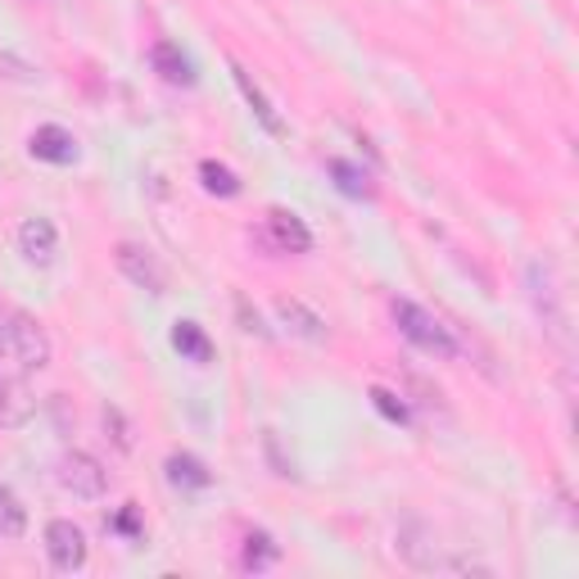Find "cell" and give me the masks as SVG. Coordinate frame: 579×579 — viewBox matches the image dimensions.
<instances>
[{
  "label": "cell",
  "instance_id": "obj_1",
  "mask_svg": "<svg viewBox=\"0 0 579 579\" xmlns=\"http://www.w3.org/2000/svg\"><path fill=\"white\" fill-rule=\"evenodd\" d=\"M0 358L14 362L19 371H41L51 367V335L41 330L36 317L0 304Z\"/></svg>",
  "mask_w": 579,
  "mask_h": 579
},
{
  "label": "cell",
  "instance_id": "obj_2",
  "mask_svg": "<svg viewBox=\"0 0 579 579\" xmlns=\"http://www.w3.org/2000/svg\"><path fill=\"white\" fill-rule=\"evenodd\" d=\"M390 313H394V326L403 330V340H412L417 349H425V354H434V358H457V354H462L453 326H444L434 313H425L421 304H412V299H394Z\"/></svg>",
  "mask_w": 579,
  "mask_h": 579
},
{
  "label": "cell",
  "instance_id": "obj_3",
  "mask_svg": "<svg viewBox=\"0 0 579 579\" xmlns=\"http://www.w3.org/2000/svg\"><path fill=\"white\" fill-rule=\"evenodd\" d=\"M525 285H529V304H535V313L544 317V326L561 340V335H566V308H561V290H557L552 267L535 259V263L525 267Z\"/></svg>",
  "mask_w": 579,
  "mask_h": 579
},
{
  "label": "cell",
  "instance_id": "obj_4",
  "mask_svg": "<svg viewBox=\"0 0 579 579\" xmlns=\"http://www.w3.org/2000/svg\"><path fill=\"white\" fill-rule=\"evenodd\" d=\"M114 263H118V272H123L131 285L150 290V295H164V290H168L164 263H159L150 250H145V245H136V240H123V245L114 250Z\"/></svg>",
  "mask_w": 579,
  "mask_h": 579
},
{
  "label": "cell",
  "instance_id": "obj_5",
  "mask_svg": "<svg viewBox=\"0 0 579 579\" xmlns=\"http://www.w3.org/2000/svg\"><path fill=\"white\" fill-rule=\"evenodd\" d=\"M60 485L73 498H101L109 489V471L101 466V457H91V453H69L60 462Z\"/></svg>",
  "mask_w": 579,
  "mask_h": 579
},
{
  "label": "cell",
  "instance_id": "obj_6",
  "mask_svg": "<svg viewBox=\"0 0 579 579\" xmlns=\"http://www.w3.org/2000/svg\"><path fill=\"white\" fill-rule=\"evenodd\" d=\"M86 535L73 525V520H51L45 525V557H51V566L55 570H82L86 566Z\"/></svg>",
  "mask_w": 579,
  "mask_h": 579
},
{
  "label": "cell",
  "instance_id": "obj_7",
  "mask_svg": "<svg viewBox=\"0 0 579 579\" xmlns=\"http://www.w3.org/2000/svg\"><path fill=\"white\" fill-rule=\"evenodd\" d=\"M28 150H32V159H41V164L69 168V164H77V136H73L69 127H60V123H45V127H36V131L28 136Z\"/></svg>",
  "mask_w": 579,
  "mask_h": 579
},
{
  "label": "cell",
  "instance_id": "obj_8",
  "mask_svg": "<svg viewBox=\"0 0 579 579\" xmlns=\"http://www.w3.org/2000/svg\"><path fill=\"white\" fill-rule=\"evenodd\" d=\"M19 254H23L28 263H36V267H51L55 254H60V231H55V222H51V218H28V222L19 227Z\"/></svg>",
  "mask_w": 579,
  "mask_h": 579
},
{
  "label": "cell",
  "instance_id": "obj_9",
  "mask_svg": "<svg viewBox=\"0 0 579 579\" xmlns=\"http://www.w3.org/2000/svg\"><path fill=\"white\" fill-rule=\"evenodd\" d=\"M267 231H272V245L281 254H308L313 250V231L304 227L299 213H290V209H272L267 213Z\"/></svg>",
  "mask_w": 579,
  "mask_h": 579
},
{
  "label": "cell",
  "instance_id": "obj_10",
  "mask_svg": "<svg viewBox=\"0 0 579 579\" xmlns=\"http://www.w3.org/2000/svg\"><path fill=\"white\" fill-rule=\"evenodd\" d=\"M150 64H155V73H159L164 82H172V86H196V64L181 55L177 41H155Z\"/></svg>",
  "mask_w": 579,
  "mask_h": 579
},
{
  "label": "cell",
  "instance_id": "obj_11",
  "mask_svg": "<svg viewBox=\"0 0 579 579\" xmlns=\"http://www.w3.org/2000/svg\"><path fill=\"white\" fill-rule=\"evenodd\" d=\"M276 317L299 335V340H308V345H326V322L313 313V308H304L299 299H276Z\"/></svg>",
  "mask_w": 579,
  "mask_h": 579
},
{
  "label": "cell",
  "instance_id": "obj_12",
  "mask_svg": "<svg viewBox=\"0 0 579 579\" xmlns=\"http://www.w3.org/2000/svg\"><path fill=\"white\" fill-rule=\"evenodd\" d=\"M399 552H403V561L417 566V570H440V566H444V561H440V548L430 544V529H425V525L399 529Z\"/></svg>",
  "mask_w": 579,
  "mask_h": 579
},
{
  "label": "cell",
  "instance_id": "obj_13",
  "mask_svg": "<svg viewBox=\"0 0 579 579\" xmlns=\"http://www.w3.org/2000/svg\"><path fill=\"white\" fill-rule=\"evenodd\" d=\"M231 73H235V86H240V95H245V105L254 109V118H259V123H263L272 136H285V123H281V114L272 109V101H267V95L259 91V82H254L245 69H240L235 60H231Z\"/></svg>",
  "mask_w": 579,
  "mask_h": 579
},
{
  "label": "cell",
  "instance_id": "obj_14",
  "mask_svg": "<svg viewBox=\"0 0 579 579\" xmlns=\"http://www.w3.org/2000/svg\"><path fill=\"white\" fill-rule=\"evenodd\" d=\"M172 349L186 358V362H213V340L204 335V326L200 322H177L172 326Z\"/></svg>",
  "mask_w": 579,
  "mask_h": 579
},
{
  "label": "cell",
  "instance_id": "obj_15",
  "mask_svg": "<svg viewBox=\"0 0 579 579\" xmlns=\"http://www.w3.org/2000/svg\"><path fill=\"white\" fill-rule=\"evenodd\" d=\"M168 480H172L177 489H190V494H196V489H209V485H213L209 466H204L200 457H190V453H172V457H168Z\"/></svg>",
  "mask_w": 579,
  "mask_h": 579
},
{
  "label": "cell",
  "instance_id": "obj_16",
  "mask_svg": "<svg viewBox=\"0 0 579 579\" xmlns=\"http://www.w3.org/2000/svg\"><path fill=\"white\" fill-rule=\"evenodd\" d=\"M23 529H28V507L6 480H0V539H19Z\"/></svg>",
  "mask_w": 579,
  "mask_h": 579
},
{
  "label": "cell",
  "instance_id": "obj_17",
  "mask_svg": "<svg viewBox=\"0 0 579 579\" xmlns=\"http://www.w3.org/2000/svg\"><path fill=\"white\" fill-rule=\"evenodd\" d=\"M200 181H204L209 196H222V200H235V196H240V177H235L227 164H218V159H204V164H200Z\"/></svg>",
  "mask_w": 579,
  "mask_h": 579
},
{
  "label": "cell",
  "instance_id": "obj_18",
  "mask_svg": "<svg viewBox=\"0 0 579 579\" xmlns=\"http://www.w3.org/2000/svg\"><path fill=\"white\" fill-rule=\"evenodd\" d=\"M330 177H335V186H340L345 196H354V200H367V196H371L367 172H362L358 164H349V159H330Z\"/></svg>",
  "mask_w": 579,
  "mask_h": 579
},
{
  "label": "cell",
  "instance_id": "obj_19",
  "mask_svg": "<svg viewBox=\"0 0 579 579\" xmlns=\"http://www.w3.org/2000/svg\"><path fill=\"white\" fill-rule=\"evenodd\" d=\"M272 561H276V544H272V535L254 529V535L245 539V570H267Z\"/></svg>",
  "mask_w": 579,
  "mask_h": 579
},
{
  "label": "cell",
  "instance_id": "obj_20",
  "mask_svg": "<svg viewBox=\"0 0 579 579\" xmlns=\"http://www.w3.org/2000/svg\"><path fill=\"white\" fill-rule=\"evenodd\" d=\"M371 408L385 417V421H394V425H408L412 421V412H408V403L399 399V394H390V390H380V385H376V390H371Z\"/></svg>",
  "mask_w": 579,
  "mask_h": 579
},
{
  "label": "cell",
  "instance_id": "obj_21",
  "mask_svg": "<svg viewBox=\"0 0 579 579\" xmlns=\"http://www.w3.org/2000/svg\"><path fill=\"white\" fill-rule=\"evenodd\" d=\"M105 425H114V440H118V449H131V434H127V421L114 412V408H105Z\"/></svg>",
  "mask_w": 579,
  "mask_h": 579
},
{
  "label": "cell",
  "instance_id": "obj_22",
  "mask_svg": "<svg viewBox=\"0 0 579 579\" xmlns=\"http://www.w3.org/2000/svg\"><path fill=\"white\" fill-rule=\"evenodd\" d=\"M118 529H127V535H136V516H131V512H123V516H118Z\"/></svg>",
  "mask_w": 579,
  "mask_h": 579
},
{
  "label": "cell",
  "instance_id": "obj_23",
  "mask_svg": "<svg viewBox=\"0 0 579 579\" xmlns=\"http://www.w3.org/2000/svg\"><path fill=\"white\" fill-rule=\"evenodd\" d=\"M0 399H6V371H0Z\"/></svg>",
  "mask_w": 579,
  "mask_h": 579
}]
</instances>
